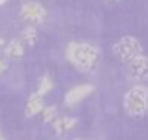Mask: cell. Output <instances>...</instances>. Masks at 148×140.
<instances>
[{"label": "cell", "instance_id": "obj_3", "mask_svg": "<svg viewBox=\"0 0 148 140\" xmlns=\"http://www.w3.org/2000/svg\"><path fill=\"white\" fill-rule=\"evenodd\" d=\"M112 52L120 58L122 62H131L135 56L143 54V45L137 37L133 36H124L122 39H118L112 45Z\"/></svg>", "mask_w": 148, "mask_h": 140}, {"label": "cell", "instance_id": "obj_11", "mask_svg": "<svg viewBox=\"0 0 148 140\" xmlns=\"http://www.w3.org/2000/svg\"><path fill=\"white\" fill-rule=\"evenodd\" d=\"M51 90H53V80H51V77H47V75L41 77L40 82H38V90H36V93L43 97V95H47Z\"/></svg>", "mask_w": 148, "mask_h": 140}, {"label": "cell", "instance_id": "obj_8", "mask_svg": "<svg viewBox=\"0 0 148 140\" xmlns=\"http://www.w3.org/2000/svg\"><path fill=\"white\" fill-rule=\"evenodd\" d=\"M77 125V120L75 118H56L53 122V129H54V133L56 135H64V133H68V131H71L73 127Z\"/></svg>", "mask_w": 148, "mask_h": 140}, {"label": "cell", "instance_id": "obj_16", "mask_svg": "<svg viewBox=\"0 0 148 140\" xmlns=\"http://www.w3.org/2000/svg\"><path fill=\"white\" fill-rule=\"evenodd\" d=\"M107 2H118V0H107Z\"/></svg>", "mask_w": 148, "mask_h": 140}, {"label": "cell", "instance_id": "obj_1", "mask_svg": "<svg viewBox=\"0 0 148 140\" xmlns=\"http://www.w3.org/2000/svg\"><path fill=\"white\" fill-rule=\"evenodd\" d=\"M99 56V49L90 43H69L66 49V58L83 73L92 71L98 65Z\"/></svg>", "mask_w": 148, "mask_h": 140}, {"label": "cell", "instance_id": "obj_4", "mask_svg": "<svg viewBox=\"0 0 148 140\" xmlns=\"http://www.w3.org/2000/svg\"><path fill=\"white\" fill-rule=\"evenodd\" d=\"M47 17V11L41 4L38 2H25L21 6V19L30 24H40V22L45 21Z\"/></svg>", "mask_w": 148, "mask_h": 140}, {"label": "cell", "instance_id": "obj_13", "mask_svg": "<svg viewBox=\"0 0 148 140\" xmlns=\"http://www.w3.org/2000/svg\"><path fill=\"white\" fill-rule=\"evenodd\" d=\"M8 69V56H2L0 54V75Z\"/></svg>", "mask_w": 148, "mask_h": 140}, {"label": "cell", "instance_id": "obj_15", "mask_svg": "<svg viewBox=\"0 0 148 140\" xmlns=\"http://www.w3.org/2000/svg\"><path fill=\"white\" fill-rule=\"evenodd\" d=\"M8 2V0H0V6H4V4H6Z\"/></svg>", "mask_w": 148, "mask_h": 140}, {"label": "cell", "instance_id": "obj_5", "mask_svg": "<svg viewBox=\"0 0 148 140\" xmlns=\"http://www.w3.org/2000/svg\"><path fill=\"white\" fill-rule=\"evenodd\" d=\"M130 64V73L133 79L137 80H148V56L145 54H139V56H135L131 62H127Z\"/></svg>", "mask_w": 148, "mask_h": 140}, {"label": "cell", "instance_id": "obj_9", "mask_svg": "<svg viewBox=\"0 0 148 140\" xmlns=\"http://www.w3.org/2000/svg\"><path fill=\"white\" fill-rule=\"evenodd\" d=\"M23 54H25V43H23L21 39H11L10 43L6 45V56L8 58L17 60V58L23 56Z\"/></svg>", "mask_w": 148, "mask_h": 140}, {"label": "cell", "instance_id": "obj_17", "mask_svg": "<svg viewBox=\"0 0 148 140\" xmlns=\"http://www.w3.org/2000/svg\"><path fill=\"white\" fill-rule=\"evenodd\" d=\"M0 140H4V138H2V137H0Z\"/></svg>", "mask_w": 148, "mask_h": 140}, {"label": "cell", "instance_id": "obj_6", "mask_svg": "<svg viewBox=\"0 0 148 140\" xmlns=\"http://www.w3.org/2000/svg\"><path fill=\"white\" fill-rule=\"evenodd\" d=\"M92 92H94V86H92V84H79V86L71 88V90L66 93V99L64 101H66L68 107H73V105L81 103L83 99H86Z\"/></svg>", "mask_w": 148, "mask_h": 140}, {"label": "cell", "instance_id": "obj_2", "mask_svg": "<svg viewBox=\"0 0 148 140\" xmlns=\"http://www.w3.org/2000/svg\"><path fill=\"white\" fill-rule=\"evenodd\" d=\"M124 108L130 116L141 118L148 112V88L146 86H133L124 95Z\"/></svg>", "mask_w": 148, "mask_h": 140}, {"label": "cell", "instance_id": "obj_7", "mask_svg": "<svg viewBox=\"0 0 148 140\" xmlns=\"http://www.w3.org/2000/svg\"><path fill=\"white\" fill-rule=\"evenodd\" d=\"M45 108L43 105V97L38 95V93H32V95L28 97V101H26V107H25V114L28 116V118H34V116H38L41 110Z\"/></svg>", "mask_w": 148, "mask_h": 140}, {"label": "cell", "instance_id": "obj_12", "mask_svg": "<svg viewBox=\"0 0 148 140\" xmlns=\"http://www.w3.org/2000/svg\"><path fill=\"white\" fill-rule=\"evenodd\" d=\"M56 116H58L56 107H45L43 110H41V120H43L45 123H53L54 120H56Z\"/></svg>", "mask_w": 148, "mask_h": 140}, {"label": "cell", "instance_id": "obj_14", "mask_svg": "<svg viewBox=\"0 0 148 140\" xmlns=\"http://www.w3.org/2000/svg\"><path fill=\"white\" fill-rule=\"evenodd\" d=\"M0 49H4V39L0 37Z\"/></svg>", "mask_w": 148, "mask_h": 140}, {"label": "cell", "instance_id": "obj_10", "mask_svg": "<svg viewBox=\"0 0 148 140\" xmlns=\"http://www.w3.org/2000/svg\"><path fill=\"white\" fill-rule=\"evenodd\" d=\"M21 41L25 45H28V47H34L36 41H38V30L34 28V26H26V28L23 30V34H21Z\"/></svg>", "mask_w": 148, "mask_h": 140}]
</instances>
